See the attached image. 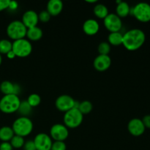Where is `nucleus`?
<instances>
[{"mask_svg": "<svg viewBox=\"0 0 150 150\" xmlns=\"http://www.w3.org/2000/svg\"><path fill=\"white\" fill-rule=\"evenodd\" d=\"M146 40L145 33L140 29H132L123 34L122 45L130 51L139 49Z\"/></svg>", "mask_w": 150, "mask_h": 150, "instance_id": "f257e3e1", "label": "nucleus"}, {"mask_svg": "<svg viewBox=\"0 0 150 150\" xmlns=\"http://www.w3.org/2000/svg\"><path fill=\"white\" fill-rule=\"evenodd\" d=\"M15 135L25 138L32 133L34 124L32 120L27 117H19L13 122L12 125Z\"/></svg>", "mask_w": 150, "mask_h": 150, "instance_id": "f03ea898", "label": "nucleus"}, {"mask_svg": "<svg viewBox=\"0 0 150 150\" xmlns=\"http://www.w3.org/2000/svg\"><path fill=\"white\" fill-rule=\"evenodd\" d=\"M21 100L16 95H4L0 99V111L6 114H11L18 111Z\"/></svg>", "mask_w": 150, "mask_h": 150, "instance_id": "7ed1b4c3", "label": "nucleus"}, {"mask_svg": "<svg viewBox=\"0 0 150 150\" xmlns=\"http://www.w3.org/2000/svg\"><path fill=\"white\" fill-rule=\"evenodd\" d=\"M27 28L24 26L21 21L15 20L10 22L7 26L6 32L10 39L13 41L23 39L26 38Z\"/></svg>", "mask_w": 150, "mask_h": 150, "instance_id": "20e7f679", "label": "nucleus"}, {"mask_svg": "<svg viewBox=\"0 0 150 150\" xmlns=\"http://www.w3.org/2000/svg\"><path fill=\"white\" fill-rule=\"evenodd\" d=\"M83 120V115L78 108H72L64 113L63 117L64 125L70 129H74L79 127Z\"/></svg>", "mask_w": 150, "mask_h": 150, "instance_id": "39448f33", "label": "nucleus"}, {"mask_svg": "<svg viewBox=\"0 0 150 150\" xmlns=\"http://www.w3.org/2000/svg\"><path fill=\"white\" fill-rule=\"evenodd\" d=\"M32 42L28 40L26 38L18 40L13 42L12 51L15 54L16 57L25 58L32 54Z\"/></svg>", "mask_w": 150, "mask_h": 150, "instance_id": "423d86ee", "label": "nucleus"}, {"mask_svg": "<svg viewBox=\"0 0 150 150\" xmlns=\"http://www.w3.org/2000/svg\"><path fill=\"white\" fill-rule=\"evenodd\" d=\"M130 15L134 16L140 22L150 21V4L146 2L138 3L130 8Z\"/></svg>", "mask_w": 150, "mask_h": 150, "instance_id": "0eeeda50", "label": "nucleus"}, {"mask_svg": "<svg viewBox=\"0 0 150 150\" xmlns=\"http://www.w3.org/2000/svg\"><path fill=\"white\" fill-rule=\"evenodd\" d=\"M49 136L54 142H64L69 136V129L64 124L57 123L51 126Z\"/></svg>", "mask_w": 150, "mask_h": 150, "instance_id": "6e6552de", "label": "nucleus"}, {"mask_svg": "<svg viewBox=\"0 0 150 150\" xmlns=\"http://www.w3.org/2000/svg\"><path fill=\"white\" fill-rule=\"evenodd\" d=\"M103 24L105 29L111 32H120L122 28V19L115 13H109L103 19Z\"/></svg>", "mask_w": 150, "mask_h": 150, "instance_id": "1a4fd4ad", "label": "nucleus"}, {"mask_svg": "<svg viewBox=\"0 0 150 150\" xmlns=\"http://www.w3.org/2000/svg\"><path fill=\"white\" fill-rule=\"evenodd\" d=\"M76 100L68 95H62L55 100V107L61 112H67L74 108Z\"/></svg>", "mask_w": 150, "mask_h": 150, "instance_id": "9d476101", "label": "nucleus"}, {"mask_svg": "<svg viewBox=\"0 0 150 150\" xmlns=\"http://www.w3.org/2000/svg\"><path fill=\"white\" fill-rule=\"evenodd\" d=\"M36 150H51L53 140L51 136L45 133H40L33 139Z\"/></svg>", "mask_w": 150, "mask_h": 150, "instance_id": "9b49d317", "label": "nucleus"}, {"mask_svg": "<svg viewBox=\"0 0 150 150\" xmlns=\"http://www.w3.org/2000/svg\"><path fill=\"white\" fill-rule=\"evenodd\" d=\"M127 130L132 136L139 137L144 134L146 128L142 120L139 118H134L132 119L127 124Z\"/></svg>", "mask_w": 150, "mask_h": 150, "instance_id": "f8f14e48", "label": "nucleus"}, {"mask_svg": "<svg viewBox=\"0 0 150 150\" xmlns=\"http://www.w3.org/2000/svg\"><path fill=\"white\" fill-rule=\"evenodd\" d=\"M111 65V59L109 55H100L95 57L93 62V66L98 72H105L110 68Z\"/></svg>", "mask_w": 150, "mask_h": 150, "instance_id": "ddd939ff", "label": "nucleus"}, {"mask_svg": "<svg viewBox=\"0 0 150 150\" xmlns=\"http://www.w3.org/2000/svg\"><path fill=\"white\" fill-rule=\"evenodd\" d=\"M21 22L27 29L37 26L39 23L38 13L35 10H26L23 13V16H22Z\"/></svg>", "mask_w": 150, "mask_h": 150, "instance_id": "4468645a", "label": "nucleus"}, {"mask_svg": "<svg viewBox=\"0 0 150 150\" xmlns=\"http://www.w3.org/2000/svg\"><path fill=\"white\" fill-rule=\"evenodd\" d=\"M0 92L4 95H16L18 96L21 92V87L18 83H14L10 81H3L0 83Z\"/></svg>", "mask_w": 150, "mask_h": 150, "instance_id": "2eb2a0df", "label": "nucleus"}, {"mask_svg": "<svg viewBox=\"0 0 150 150\" xmlns=\"http://www.w3.org/2000/svg\"><path fill=\"white\" fill-rule=\"evenodd\" d=\"M100 30V24L98 21L89 18L85 21L83 23V31L86 35L93 36L98 33Z\"/></svg>", "mask_w": 150, "mask_h": 150, "instance_id": "dca6fc26", "label": "nucleus"}, {"mask_svg": "<svg viewBox=\"0 0 150 150\" xmlns=\"http://www.w3.org/2000/svg\"><path fill=\"white\" fill-rule=\"evenodd\" d=\"M64 4L61 0H50L46 6V10L51 16H59L62 13Z\"/></svg>", "mask_w": 150, "mask_h": 150, "instance_id": "f3484780", "label": "nucleus"}, {"mask_svg": "<svg viewBox=\"0 0 150 150\" xmlns=\"http://www.w3.org/2000/svg\"><path fill=\"white\" fill-rule=\"evenodd\" d=\"M116 3H117V6H116L115 14L117 16H118L122 19V18H125L130 15L131 7H130L128 3L126 1H120V0L116 1Z\"/></svg>", "mask_w": 150, "mask_h": 150, "instance_id": "a211bd4d", "label": "nucleus"}, {"mask_svg": "<svg viewBox=\"0 0 150 150\" xmlns=\"http://www.w3.org/2000/svg\"><path fill=\"white\" fill-rule=\"evenodd\" d=\"M42 36H43V32L42 29L38 27V26L27 29L26 31V38H27V40L30 42H36L40 40Z\"/></svg>", "mask_w": 150, "mask_h": 150, "instance_id": "6ab92c4d", "label": "nucleus"}, {"mask_svg": "<svg viewBox=\"0 0 150 150\" xmlns=\"http://www.w3.org/2000/svg\"><path fill=\"white\" fill-rule=\"evenodd\" d=\"M14 136L15 133L12 127L3 126L0 127V140L1 142H10Z\"/></svg>", "mask_w": 150, "mask_h": 150, "instance_id": "aec40b11", "label": "nucleus"}, {"mask_svg": "<svg viewBox=\"0 0 150 150\" xmlns=\"http://www.w3.org/2000/svg\"><path fill=\"white\" fill-rule=\"evenodd\" d=\"M123 34L120 32H111L108 35V42L111 45L119 46L122 45Z\"/></svg>", "mask_w": 150, "mask_h": 150, "instance_id": "412c9836", "label": "nucleus"}, {"mask_svg": "<svg viewBox=\"0 0 150 150\" xmlns=\"http://www.w3.org/2000/svg\"><path fill=\"white\" fill-rule=\"evenodd\" d=\"M94 15L99 19H104L108 14V9L105 4H97L93 9Z\"/></svg>", "mask_w": 150, "mask_h": 150, "instance_id": "4be33fe9", "label": "nucleus"}, {"mask_svg": "<svg viewBox=\"0 0 150 150\" xmlns=\"http://www.w3.org/2000/svg\"><path fill=\"white\" fill-rule=\"evenodd\" d=\"M32 111V108L30 106L26 100H23L21 102L19 108L18 109L17 112L20 114L21 117H29Z\"/></svg>", "mask_w": 150, "mask_h": 150, "instance_id": "5701e85b", "label": "nucleus"}, {"mask_svg": "<svg viewBox=\"0 0 150 150\" xmlns=\"http://www.w3.org/2000/svg\"><path fill=\"white\" fill-rule=\"evenodd\" d=\"M78 109L80 111L83 115L84 114H88L89 113L92 112V109H93V105L92 103L89 100H83L82 102L79 103V107Z\"/></svg>", "mask_w": 150, "mask_h": 150, "instance_id": "b1692460", "label": "nucleus"}, {"mask_svg": "<svg viewBox=\"0 0 150 150\" xmlns=\"http://www.w3.org/2000/svg\"><path fill=\"white\" fill-rule=\"evenodd\" d=\"M13 42L7 39L0 40V54H7V53L12 51Z\"/></svg>", "mask_w": 150, "mask_h": 150, "instance_id": "393cba45", "label": "nucleus"}, {"mask_svg": "<svg viewBox=\"0 0 150 150\" xmlns=\"http://www.w3.org/2000/svg\"><path fill=\"white\" fill-rule=\"evenodd\" d=\"M10 143L11 144V146H13V149H21V148H23L25 143L24 138L17 136V135H15L12 138L11 140H10Z\"/></svg>", "mask_w": 150, "mask_h": 150, "instance_id": "a878e982", "label": "nucleus"}, {"mask_svg": "<svg viewBox=\"0 0 150 150\" xmlns=\"http://www.w3.org/2000/svg\"><path fill=\"white\" fill-rule=\"evenodd\" d=\"M26 101H27L28 103L30 105V106L32 107V108H35V107H38V105H40V104L41 97L38 94L32 93L29 95Z\"/></svg>", "mask_w": 150, "mask_h": 150, "instance_id": "bb28decb", "label": "nucleus"}, {"mask_svg": "<svg viewBox=\"0 0 150 150\" xmlns=\"http://www.w3.org/2000/svg\"><path fill=\"white\" fill-rule=\"evenodd\" d=\"M98 51L100 55H108L111 51V45L108 42H101L98 46Z\"/></svg>", "mask_w": 150, "mask_h": 150, "instance_id": "cd10ccee", "label": "nucleus"}, {"mask_svg": "<svg viewBox=\"0 0 150 150\" xmlns=\"http://www.w3.org/2000/svg\"><path fill=\"white\" fill-rule=\"evenodd\" d=\"M51 15L48 13L46 10H42L41 12H40V13H38L39 21L42 22V23H47V22H48L51 20Z\"/></svg>", "mask_w": 150, "mask_h": 150, "instance_id": "c85d7f7f", "label": "nucleus"}, {"mask_svg": "<svg viewBox=\"0 0 150 150\" xmlns=\"http://www.w3.org/2000/svg\"><path fill=\"white\" fill-rule=\"evenodd\" d=\"M67 146L64 142H53L51 150H66Z\"/></svg>", "mask_w": 150, "mask_h": 150, "instance_id": "c756f323", "label": "nucleus"}, {"mask_svg": "<svg viewBox=\"0 0 150 150\" xmlns=\"http://www.w3.org/2000/svg\"><path fill=\"white\" fill-rule=\"evenodd\" d=\"M23 150H36L35 144L33 140H29L27 142H25L24 145L23 146Z\"/></svg>", "mask_w": 150, "mask_h": 150, "instance_id": "7c9ffc66", "label": "nucleus"}, {"mask_svg": "<svg viewBox=\"0 0 150 150\" xmlns=\"http://www.w3.org/2000/svg\"><path fill=\"white\" fill-rule=\"evenodd\" d=\"M10 0H0V12L8 9Z\"/></svg>", "mask_w": 150, "mask_h": 150, "instance_id": "2f4dec72", "label": "nucleus"}, {"mask_svg": "<svg viewBox=\"0 0 150 150\" xmlns=\"http://www.w3.org/2000/svg\"><path fill=\"white\" fill-rule=\"evenodd\" d=\"M13 148L10 142H1L0 144V150H13Z\"/></svg>", "mask_w": 150, "mask_h": 150, "instance_id": "473e14b6", "label": "nucleus"}, {"mask_svg": "<svg viewBox=\"0 0 150 150\" xmlns=\"http://www.w3.org/2000/svg\"><path fill=\"white\" fill-rule=\"evenodd\" d=\"M142 120L143 122V124L144 125L145 128L150 129V115L144 116Z\"/></svg>", "mask_w": 150, "mask_h": 150, "instance_id": "72a5a7b5", "label": "nucleus"}, {"mask_svg": "<svg viewBox=\"0 0 150 150\" xmlns=\"http://www.w3.org/2000/svg\"><path fill=\"white\" fill-rule=\"evenodd\" d=\"M18 7V4L17 1H10V4H9L8 9L11 11H15L16 10Z\"/></svg>", "mask_w": 150, "mask_h": 150, "instance_id": "f704fd0d", "label": "nucleus"}, {"mask_svg": "<svg viewBox=\"0 0 150 150\" xmlns=\"http://www.w3.org/2000/svg\"><path fill=\"white\" fill-rule=\"evenodd\" d=\"M6 56H7V57L8 59H13L16 58V55H15V54L13 53V51H10V52L7 53V54H6Z\"/></svg>", "mask_w": 150, "mask_h": 150, "instance_id": "c9c22d12", "label": "nucleus"}, {"mask_svg": "<svg viewBox=\"0 0 150 150\" xmlns=\"http://www.w3.org/2000/svg\"><path fill=\"white\" fill-rule=\"evenodd\" d=\"M86 3H90V4H95V3H98L97 0H94V1H89V0H86Z\"/></svg>", "mask_w": 150, "mask_h": 150, "instance_id": "e433bc0d", "label": "nucleus"}, {"mask_svg": "<svg viewBox=\"0 0 150 150\" xmlns=\"http://www.w3.org/2000/svg\"><path fill=\"white\" fill-rule=\"evenodd\" d=\"M1 62H2V57H1V54H0V65L1 64Z\"/></svg>", "mask_w": 150, "mask_h": 150, "instance_id": "4c0bfd02", "label": "nucleus"}]
</instances>
